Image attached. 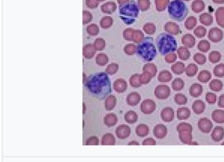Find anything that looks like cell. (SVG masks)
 I'll use <instances>...</instances> for the list:
<instances>
[{
	"label": "cell",
	"instance_id": "cell-1",
	"mask_svg": "<svg viewBox=\"0 0 224 162\" xmlns=\"http://www.w3.org/2000/svg\"><path fill=\"white\" fill-rule=\"evenodd\" d=\"M86 87L93 96L100 100L104 99L111 92L109 78L103 72L91 75L87 81Z\"/></svg>",
	"mask_w": 224,
	"mask_h": 162
},
{
	"label": "cell",
	"instance_id": "cell-2",
	"mask_svg": "<svg viewBox=\"0 0 224 162\" xmlns=\"http://www.w3.org/2000/svg\"><path fill=\"white\" fill-rule=\"evenodd\" d=\"M177 130L179 133V138L184 144L190 145L192 142L193 127L191 125L186 122L180 123L177 126Z\"/></svg>",
	"mask_w": 224,
	"mask_h": 162
},
{
	"label": "cell",
	"instance_id": "cell-3",
	"mask_svg": "<svg viewBox=\"0 0 224 162\" xmlns=\"http://www.w3.org/2000/svg\"><path fill=\"white\" fill-rule=\"evenodd\" d=\"M137 51L140 56L146 61H152L156 56V49L152 44L142 43L138 46Z\"/></svg>",
	"mask_w": 224,
	"mask_h": 162
},
{
	"label": "cell",
	"instance_id": "cell-4",
	"mask_svg": "<svg viewBox=\"0 0 224 162\" xmlns=\"http://www.w3.org/2000/svg\"><path fill=\"white\" fill-rule=\"evenodd\" d=\"M173 38L170 41H157L158 47L159 51L163 55L173 52L176 49V42Z\"/></svg>",
	"mask_w": 224,
	"mask_h": 162
},
{
	"label": "cell",
	"instance_id": "cell-5",
	"mask_svg": "<svg viewBox=\"0 0 224 162\" xmlns=\"http://www.w3.org/2000/svg\"><path fill=\"white\" fill-rule=\"evenodd\" d=\"M156 103L153 100L147 99L144 100L140 105V110L145 115H150L153 113L156 109Z\"/></svg>",
	"mask_w": 224,
	"mask_h": 162
},
{
	"label": "cell",
	"instance_id": "cell-6",
	"mask_svg": "<svg viewBox=\"0 0 224 162\" xmlns=\"http://www.w3.org/2000/svg\"><path fill=\"white\" fill-rule=\"evenodd\" d=\"M171 94V90L166 85H159L155 91V95L159 100H166Z\"/></svg>",
	"mask_w": 224,
	"mask_h": 162
},
{
	"label": "cell",
	"instance_id": "cell-7",
	"mask_svg": "<svg viewBox=\"0 0 224 162\" xmlns=\"http://www.w3.org/2000/svg\"><path fill=\"white\" fill-rule=\"evenodd\" d=\"M198 126L200 131L203 133L207 134L212 130L213 125L212 122L208 118H203L199 119Z\"/></svg>",
	"mask_w": 224,
	"mask_h": 162
},
{
	"label": "cell",
	"instance_id": "cell-8",
	"mask_svg": "<svg viewBox=\"0 0 224 162\" xmlns=\"http://www.w3.org/2000/svg\"><path fill=\"white\" fill-rule=\"evenodd\" d=\"M116 134L118 138L125 140L131 135V128L125 124L120 125L116 129Z\"/></svg>",
	"mask_w": 224,
	"mask_h": 162
},
{
	"label": "cell",
	"instance_id": "cell-9",
	"mask_svg": "<svg viewBox=\"0 0 224 162\" xmlns=\"http://www.w3.org/2000/svg\"><path fill=\"white\" fill-rule=\"evenodd\" d=\"M161 118L165 122H172L175 118V112L172 108L166 107L164 108L161 112Z\"/></svg>",
	"mask_w": 224,
	"mask_h": 162
},
{
	"label": "cell",
	"instance_id": "cell-10",
	"mask_svg": "<svg viewBox=\"0 0 224 162\" xmlns=\"http://www.w3.org/2000/svg\"><path fill=\"white\" fill-rule=\"evenodd\" d=\"M153 135L156 138L162 139L166 137L168 129L166 126L163 124H158L155 126L153 130Z\"/></svg>",
	"mask_w": 224,
	"mask_h": 162
},
{
	"label": "cell",
	"instance_id": "cell-11",
	"mask_svg": "<svg viewBox=\"0 0 224 162\" xmlns=\"http://www.w3.org/2000/svg\"><path fill=\"white\" fill-rule=\"evenodd\" d=\"M126 102L129 106H135L138 105L141 101V97L137 92H131L128 94L126 98Z\"/></svg>",
	"mask_w": 224,
	"mask_h": 162
},
{
	"label": "cell",
	"instance_id": "cell-12",
	"mask_svg": "<svg viewBox=\"0 0 224 162\" xmlns=\"http://www.w3.org/2000/svg\"><path fill=\"white\" fill-rule=\"evenodd\" d=\"M211 137L216 142H219L223 140L224 137V129L223 127L217 126L213 130Z\"/></svg>",
	"mask_w": 224,
	"mask_h": 162
},
{
	"label": "cell",
	"instance_id": "cell-13",
	"mask_svg": "<svg viewBox=\"0 0 224 162\" xmlns=\"http://www.w3.org/2000/svg\"><path fill=\"white\" fill-rule=\"evenodd\" d=\"M191 110L186 107L179 108L177 111V117L178 119L181 121H184L188 119L191 116Z\"/></svg>",
	"mask_w": 224,
	"mask_h": 162
},
{
	"label": "cell",
	"instance_id": "cell-14",
	"mask_svg": "<svg viewBox=\"0 0 224 162\" xmlns=\"http://www.w3.org/2000/svg\"><path fill=\"white\" fill-rule=\"evenodd\" d=\"M150 129L147 125L140 124L136 128V134L140 138H145L148 135Z\"/></svg>",
	"mask_w": 224,
	"mask_h": 162
},
{
	"label": "cell",
	"instance_id": "cell-15",
	"mask_svg": "<svg viewBox=\"0 0 224 162\" xmlns=\"http://www.w3.org/2000/svg\"><path fill=\"white\" fill-rule=\"evenodd\" d=\"M192 108L195 113L197 115H200L205 111L206 105L202 100H197L193 103Z\"/></svg>",
	"mask_w": 224,
	"mask_h": 162
},
{
	"label": "cell",
	"instance_id": "cell-16",
	"mask_svg": "<svg viewBox=\"0 0 224 162\" xmlns=\"http://www.w3.org/2000/svg\"><path fill=\"white\" fill-rule=\"evenodd\" d=\"M212 118L214 122L218 123H224V110H216L213 112Z\"/></svg>",
	"mask_w": 224,
	"mask_h": 162
},
{
	"label": "cell",
	"instance_id": "cell-17",
	"mask_svg": "<svg viewBox=\"0 0 224 162\" xmlns=\"http://www.w3.org/2000/svg\"><path fill=\"white\" fill-rule=\"evenodd\" d=\"M138 119L139 116L138 114L133 110L127 112L124 116L125 121L129 124H134L136 123L138 121Z\"/></svg>",
	"mask_w": 224,
	"mask_h": 162
},
{
	"label": "cell",
	"instance_id": "cell-18",
	"mask_svg": "<svg viewBox=\"0 0 224 162\" xmlns=\"http://www.w3.org/2000/svg\"><path fill=\"white\" fill-rule=\"evenodd\" d=\"M203 92L202 86L198 84H195L190 89V94L193 97H198L202 94Z\"/></svg>",
	"mask_w": 224,
	"mask_h": 162
},
{
	"label": "cell",
	"instance_id": "cell-19",
	"mask_svg": "<svg viewBox=\"0 0 224 162\" xmlns=\"http://www.w3.org/2000/svg\"><path fill=\"white\" fill-rule=\"evenodd\" d=\"M127 88V84L125 81L122 79H119L116 81L115 84V89L116 91L119 93L125 92Z\"/></svg>",
	"mask_w": 224,
	"mask_h": 162
},
{
	"label": "cell",
	"instance_id": "cell-20",
	"mask_svg": "<svg viewBox=\"0 0 224 162\" xmlns=\"http://www.w3.org/2000/svg\"><path fill=\"white\" fill-rule=\"evenodd\" d=\"M174 100L177 104L179 106H184L188 103V99L185 95L182 94H176L174 97Z\"/></svg>",
	"mask_w": 224,
	"mask_h": 162
},
{
	"label": "cell",
	"instance_id": "cell-21",
	"mask_svg": "<svg viewBox=\"0 0 224 162\" xmlns=\"http://www.w3.org/2000/svg\"><path fill=\"white\" fill-rule=\"evenodd\" d=\"M117 100L115 97L113 95L109 96L106 102V106L107 110H111L116 106Z\"/></svg>",
	"mask_w": 224,
	"mask_h": 162
},
{
	"label": "cell",
	"instance_id": "cell-22",
	"mask_svg": "<svg viewBox=\"0 0 224 162\" xmlns=\"http://www.w3.org/2000/svg\"><path fill=\"white\" fill-rule=\"evenodd\" d=\"M144 71L152 76H155L157 73L156 67L152 64H146L144 67Z\"/></svg>",
	"mask_w": 224,
	"mask_h": 162
},
{
	"label": "cell",
	"instance_id": "cell-23",
	"mask_svg": "<svg viewBox=\"0 0 224 162\" xmlns=\"http://www.w3.org/2000/svg\"><path fill=\"white\" fill-rule=\"evenodd\" d=\"M172 76L169 72L168 71H163L160 73L159 80L161 82H168L172 79Z\"/></svg>",
	"mask_w": 224,
	"mask_h": 162
},
{
	"label": "cell",
	"instance_id": "cell-24",
	"mask_svg": "<svg viewBox=\"0 0 224 162\" xmlns=\"http://www.w3.org/2000/svg\"><path fill=\"white\" fill-rule=\"evenodd\" d=\"M118 119L116 115L114 114H110L108 115L107 118H106V123H107L108 125L113 126L116 125Z\"/></svg>",
	"mask_w": 224,
	"mask_h": 162
},
{
	"label": "cell",
	"instance_id": "cell-25",
	"mask_svg": "<svg viewBox=\"0 0 224 162\" xmlns=\"http://www.w3.org/2000/svg\"><path fill=\"white\" fill-rule=\"evenodd\" d=\"M184 86V82L180 78L175 79L172 83L173 88L176 91H181L183 88Z\"/></svg>",
	"mask_w": 224,
	"mask_h": 162
},
{
	"label": "cell",
	"instance_id": "cell-26",
	"mask_svg": "<svg viewBox=\"0 0 224 162\" xmlns=\"http://www.w3.org/2000/svg\"><path fill=\"white\" fill-rule=\"evenodd\" d=\"M173 71L176 74H181L184 71V65L182 63L178 62L172 67Z\"/></svg>",
	"mask_w": 224,
	"mask_h": 162
},
{
	"label": "cell",
	"instance_id": "cell-27",
	"mask_svg": "<svg viewBox=\"0 0 224 162\" xmlns=\"http://www.w3.org/2000/svg\"><path fill=\"white\" fill-rule=\"evenodd\" d=\"M206 100L210 104H214L217 101V96L214 94L209 92L206 95Z\"/></svg>",
	"mask_w": 224,
	"mask_h": 162
},
{
	"label": "cell",
	"instance_id": "cell-28",
	"mask_svg": "<svg viewBox=\"0 0 224 162\" xmlns=\"http://www.w3.org/2000/svg\"><path fill=\"white\" fill-rule=\"evenodd\" d=\"M139 77L138 75H134L131 78L130 81V83H131V86L135 87H138L141 86V81L139 79Z\"/></svg>",
	"mask_w": 224,
	"mask_h": 162
},
{
	"label": "cell",
	"instance_id": "cell-29",
	"mask_svg": "<svg viewBox=\"0 0 224 162\" xmlns=\"http://www.w3.org/2000/svg\"><path fill=\"white\" fill-rule=\"evenodd\" d=\"M210 87L213 91H219L222 89V84L221 82L219 81H214L211 82Z\"/></svg>",
	"mask_w": 224,
	"mask_h": 162
},
{
	"label": "cell",
	"instance_id": "cell-30",
	"mask_svg": "<svg viewBox=\"0 0 224 162\" xmlns=\"http://www.w3.org/2000/svg\"><path fill=\"white\" fill-rule=\"evenodd\" d=\"M210 78H211V76L209 72L203 71L199 75V81H201L206 82L208 81L210 79Z\"/></svg>",
	"mask_w": 224,
	"mask_h": 162
},
{
	"label": "cell",
	"instance_id": "cell-31",
	"mask_svg": "<svg viewBox=\"0 0 224 162\" xmlns=\"http://www.w3.org/2000/svg\"><path fill=\"white\" fill-rule=\"evenodd\" d=\"M198 68L194 64H191L187 68V75L189 76H193L197 71Z\"/></svg>",
	"mask_w": 224,
	"mask_h": 162
},
{
	"label": "cell",
	"instance_id": "cell-32",
	"mask_svg": "<svg viewBox=\"0 0 224 162\" xmlns=\"http://www.w3.org/2000/svg\"><path fill=\"white\" fill-rule=\"evenodd\" d=\"M156 144L157 142L156 140L152 138H146L142 143L143 146H156Z\"/></svg>",
	"mask_w": 224,
	"mask_h": 162
},
{
	"label": "cell",
	"instance_id": "cell-33",
	"mask_svg": "<svg viewBox=\"0 0 224 162\" xmlns=\"http://www.w3.org/2000/svg\"><path fill=\"white\" fill-rule=\"evenodd\" d=\"M104 143L106 145H114L115 143V139L112 135H108L104 138Z\"/></svg>",
	"mask_w": 224,
	"mask_h": 162
},
{
	"label": "cell",
	"instance_id": "cell-34",
	"mask_svg": "<svg viewBox=\"0 0 224 162\" xmlns=\"http://www.w3.org/2000/svg\"><path fill=\"white\" fill-rule=\"evenodd\" d=\"M151 76L148 73L145 72L143 75H142L140 77V81H141V83H148L151 80Z\"/></svg>",
	"mask_w": 224,
	"mask_h": 162
},
{
	"label": "cell",
	"instance_id": "cell-35",
	"mask_svg": "<svg viewBox=\"0 0 224 162\" xmlns=\"http://www.w3.org/2000/svg\"><path fill=\"white\" fill-rule=\"evenodd\" d=\"M215 75L217 76H221L224 75V65H219L216 67L215 69Z\"/></svg>",
	"mask_w": 224,
	"mask_h": 162
},
{
	"label": "cell",
	"instance_id": "cell-36",
	"mask_svg": "<svg viewBox=\"0 0 224 162\" xmlns=\"http://www.w3.org/2000/svg\"><path fill=\"white\" fill-rule=\"evenodd\" d=\"M195 60L196 62H197L199 64H203L205 62L206 58H205V56H203V55L197 54V55H195Z\"/></svg>",
	"mask_w": 224,
	"mask_h": 162
},
{
	"label": "cell",
	"instance_id": "cell-37",
	"mask_svg": "<svg viewBox=\"0 0 224 162\" xmlns=\"http://www.w3.org/2000/svg\"><path fill=\"white\" fill-rule=\"evenodd\" d=\"M97 61L99 64H105L107 62V58L104 55H99L97 57Z\"/></svg>",
	"mask_w": 224,
	"mask_h": 162
},
{
	"label": "cell",
	"instance_id": "cell-38",
	"mask_svg": "<svg viewBox=\"0 0 224 162\" xmlns=\"http://www.w3.org/2000/svg\"><path fill=\"white\" fill-rule=\"evenodd\" d=\"M176 58H177V57H176L175 54H170L167 55V56L166 58V60L168 62L171 63L175 61V60L176 59Z\"/></svg>",
	"mask_w": 224,
	"mask_h": 162
},
{
	"label": "cell",
	"instance_id": "cell-39",
	"mask_svg": "<svg viewBox=\"0 0 224 162\" xmlns=\"http://www.w3.org/2000/svg\"><path fill=\"white\" fill-rule=\"evenodd\" d=\"M118 66L116 64H113L109 66L107 71L109 73H114L117 70Z\"/></svg>",
	"mask_w": 224,
	"mask_h": 162
},
{
	"label": "cell",
	"instance_id": "cell-40",
	"mask_svg": "<svg viewBox=\"0 0 224 162\" xmlns=\"http://www.w3.org/2000/svg\"><path fill=\"white\" fill-rule=\"evenodd\" d=\"M88 31L91 34L95 35L98 32V29L96 26H90L88 29Z\"/></svg>",
	"mask_w": 224,
	"mask_h": 162
},
{
	"label": "cell",
	"instance_id": "cell-41",
	"mask_svg": "<svg viewBox=\"0 0 224 162\" xmlns=\"http://www.w3.org/2000/svg\"><path fill=\"white\" fill-rule=\"evenodd\" d=\"M218 106L222 109H224V94L221 95L218 101Z\"/></svg>",
	"mask_w": 224,
	"mask_h": 162
},
{
	"label": "cell",
	"instance_id": "cell-42",
	"mask_svg": "<svg viewBox=\"0 0 224 162\" xmlns=\"http://www.w3.org/2000/svg\"><path fill=\"white\" fill-rule=\"evenodd\" d=\"M85 52L86 53L87 56H91L90 54V52L93 55V53H94L93 49L91 46H88L85 48Z\"/></svg>",
	"mask_w": 224,
	"mask_h": 162
},
{
	"label": "cell",
	"instance_id": "cell-43",
	"mask_svg": "<svg viewBox=\"0 0 224 162\" xmlns=\"http://www.w3.org/2000/svg\"><path fill=\"white\" fill-rule=\"evenodd\" d=\"M103 42L102 41L100 40H98L96 43V46L98 49H101L103 47Z\"/></svg>",
	"mask_w": 224,
	"mask_h": 162
},
{
	"label": "cell",
	"instance_id": "cell-44",
	"mask_svg": "<svg viewBox=\"0 0 224 162\" xmlns=\"http://www.w3.org/2000/svg\"><path fill=\"white\" fill-rule=\"evenodd\" d=\"M128 145H129V146H133V145L138 146V145L139 146V145H140V144L139 142L136 141H132L128 143Z\"/></svg>",
	"mask_w": 224,
	"mask_h": 162
},
{
	"label": "cell",
	"instance_id": "cell-45",
	"mask_svg": "<svg viewBox=\"0 0 224 162\" xmlns=\"http://www.w3.org/2000/svg\"><path fill=\"white\" fill-rule=\"evenodd\" d=\"M222 145H224V142H223V143H222Z\"/></svg>",
	"mask_w": 224,
	"mask_h": 162
}]
</instances>
